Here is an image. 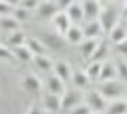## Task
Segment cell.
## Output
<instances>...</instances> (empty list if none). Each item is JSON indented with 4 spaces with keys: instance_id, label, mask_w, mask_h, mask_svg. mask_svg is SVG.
Returning <instances> with one entry per match:
<instances>
[{
    "instance_id": "42",
    "label": "cell",
    "mask_w": 127,
    "mask_h": 114,
    "mask_svg": "<svg viewBox=\"0 0 127 114\" xmlns=\"http://www.w3.org/2000/svg\"><path fill=\"white\" fill-rule=\"evenodd\" d=\"M21 2H23V0H21Z\"/></svg>"
},
{
    "instance_id": "13",
    "label": "cell",
    "mask_w": 127,
    "mask_h": 114,
    "mask_svg": "<svg viewBox=\"0 0 127 114\" xmlns=\"http://www.w3.org/2000/svg\"><path fill=\"white\" fill-rule=\"evenodd\" d=\"M64 38H65V41L68 44H74V45H79L83 39H85V33H83V29H80L77 24H73L68 30L67 33L64 35Z\"/></svg>"
},
{
    "instance_id": "22",
    "label": "cell",
    "mask_w": 127,
    "mask_h": 114,
    "mask_svg": "<svg viewBox=\"0 0 127 114\" xmlns=\"http://www.w3.org/2000/svg\"><path fill=\"white\" fill-rule=\"evenodd\" d=\"M106 114H127V101L121 99V98L110 101L107 105Z\"/></svg>"
},
{
    "instance_id": "11",
    "label": "cell",
    "mask_w": 127,
    "mask_h": 114,
    "mask_svg": "<svg viewBox=\"0 0 127 114\" xmlns=\"http://www.w3.org/2000/svg\"><path fill=\"white\" fill-rule=\"evenodd\" d=\"M83 33H85V38H92V39H100L101 35L104 33V30L100 24L98 20H92V21H88L85 24V29H83Z\"/></svg>"
},
{
    "instance_id": "12",
    "label": "cell",
    "mask_w": 127,
    "mask_h": 114,
    "mask_svg": "<svg viewBox=\"0 0 127 114\" xmlns=\"http://www.w3.org/2000/svg\"><path fill=\"white\" fill-rule=\"evenodd\" d=\"M101 39V38H100ZM100 39H92V38H85L80 44H79V50H80V54L85 57V59H91L92 54L95 53V48H97Z\"/></svg>"
},
{
    "instance_id": "16",
    "label": "cell",
    "mask_w": 127,
    "mask_h": 114,
    "mask_svg": "<svg viewBox=\"0 0 127 114\" xmlns=\"http://www.w3.org/2000/svg\"><path fill=\"white\" fill-rule=\"evenodd\" d=\"M67 15H68V18L71 20V23L73 24H79V23H82L83 20H85V12H83V6L80 5V3H77V2H74L67 11Z\"/></svg>"
},
{
    "instance_id": "35",
    "label": "cell",
    "mask_w": 127,
    "mask_h": 114,
    "mask_svg": "<svg viewBox=\"0 0 127 114\" xmlns=\"http://www.w3.org/2000/svg\"><path fill=\"white\" fill-rule=\"evenodd\" d=\"M58 6H59V9L61 11H67L73 3H74V0H58Z\"/></svg>"
},
{
    "instance_id": "34",
    "label": "cell",
    "mask_w": 127,
    "mask_h": 114,
    "mask_svg": "<svg viewBox=\"0 0 127 114\" xmlns=\"http://www.w3.org/2000/svg\"><path fill=\"white\" fill-rule=\"evenodd\" d=\"M115 48H117V51H118L120 54H123V56H127V39H124L123 42L117 44V45H115Z\"/></svg>"
},
{
    "instance_id": "27",
    "label": "cell",
    "mask_w": 127,
    "mask_h": 114,
    "mask_svg": "<svg viewBox=\"0 0 127 114\" xmlns=\"http://www.w3.org/2000/svg\"><path fill=\"white\" fill-rule=\"evenodd\" d=\"M27 41V38L24 36V33L21 30H15V32H11V35L8 38V45L11 47V50L15 47H20V45H24Z\"/></svg>"
},
{
    "instance_id": "41",
    "label": "cell",
    "mask_w": 127,
    "mask_h": 114,
    "mask_svg": "<svg viewBox=\"0 0 127 114\" xmlns=\"http://www.w3.org/2000/svg\"><path fill=\"white\" fill-rule=\"evenodd\" d=\"M0 2H2V0H0Z\"/></svg>"
},
{
    "instance_id": "19",
    "label": "cell",
    "mask_w": 127,
    "mask_h": 114,
    "mask_svg": "<svg viewBox=\"0 0 127 114\" xmlns=\"http://www.w3.org/2000/svg\"><path fill=\"white\" fill-rule=\"evenodd\" d=\"M107 56H109V44L104 39H100L91 60L92 62H104V60H107Z\"/></svg>"
},
{
    "instance_id": "40",
    "label": "cell",
    "mask_w": 127,
    "mask_h": 114,
    "mask_svg": "<svg viewBox=\"0 0 127 114\" xmlns=\"http://www.w3.org/2000/svg\"><path fill=\"white\" fill-rule=\"evenodd\" d=\"M92 114H106V113H92Z\"/></svg>"
},
{
    "instance_id": "4",
    "label": "cell",
    "mask_w": 127,
    "mask_h": 114,
    "mask_svg": "<svg viewBox=\"0 0 127 114\" xmlns=\"http://www.w3.org/2000/svg\"><path fill=\"white\" fill-rule=\"evenodd\" d=\"M82 102H85V95L80 92V89L77 90H67L62 95V110H73L74 107L80 105Z\"/></svg>"
},
{
    "instance_id": "18",
    "label": "cell",
    "mask_w": 127,
    "mask_h": 114,
    "mask_svg": "<svg viewBox=\"0 0 127 114\" xmlns=\"http://www.w3.org/2000/svg\"><path fill=\"white\" fill-rule=\"evenodd\" d=\"M12 53H14L15 59L20 60V62H24V63H29V62H32V60L35 59L33 53L29 50V47H27L26 44H24V45H20V47L12 48Z\"/></svg>"
},
{
    "instance_id": "28",
    "label": "cell",
    "mask_w": 127,
    "mask_h": 114,
    "mask_svg": "<svg viewBox=\"0 0 127 114\" xmlns=\"http://www.w3.org/2000/svg\"><path fill=\"white\" fill-rule=\"evenodd\" d=\"M117 72H118V80H121L123 83L127 84V62L124 59H118L115 62Z\"/></svg>"
},
{
    "instance_id": "31",
    "label": "cell",
    "mask_w": 127,
    "mask_h": 114,
    "mask_svg": "<svg viewBox=\"0 0 127 114\" xmlns=\"http://www.w3.org/2000/svg\"><path fill=\"white\" fill-rule=\"evenodd\" d=\"M0 59L2 60H8V62H12V60H17L12 53V50H9L8 47H3L0 45Z\"/></svg>"
},
{
    "instance_id": "39",
    "label": "cell",
    "mask_w": 127,
    "mask_h": 114,
    "mask_svg": "<svg viewBox=\"0 0 127 114\" xmlns=\"http://www.w3.org/2000/svg\"><path fill=\"white\" fill-rule=\"evenodd\" d=\"M47 2H55V3H56V2H58V0H47Z\"/></svg>"
},
{
    "instance_id": "30",
    "label": "cell",
    "mask_w": 127,
    "mask_h": 114,
    "mask_svg": "<svg viewBox=\"0 0 127 114\" xmlns=\"http://www.w3.org/2000/svg\"><path fill=\"white\" fill-rule=\"evenodd\" d=\"M12 15H14V17H15V18H17V20L21 23V21H26V20H27L29 11H27L26 8H23V6H17V8H14Z\"/></svg>"
},
{
    "instance_id": "8",
    "label": "cell",
    "mask_w": 127,
    "mask_h": 114,
    "mask_svg": "<svg viewBox=\"0 0 127 114\" xmlns=\"http://www.w3.org/2000/svg\"><path fill=\"white\" fill-rule=\"evenodd\" d=\"M59 11L61 9H59L58 3H55V2H47V0H41L39 5H38V8H36L38 15H39V17H42V18H53Z\"/></svg>"
},
{
    "instance_id": "5",
    "label": "cell",
    "mask_w": 127,
    "mask_h": 114,
    "mask_svg": "<svg viewBox=\"0 0 127 114\" xmlns=\"http://www.w3.org/2000/svg\"><path fill=\"white\" fill-rule=\"evenodd\" d=\"M83 12H85V20L92 21V20H98L100 14L103 11L101 5L98 0H83Z\"/></svg>"
},
{
    "instance_id": "6",
    "label": "cell",
    "mask_w": 127,
    "mask_h": 114,
    "mask_svg": "<svg viewBox=\"0 0 127 114\" xmlns=\"http://www.w3.org/2000/svg\"><path fill=\"white\" fill-rule=\"evenodd\" d=\"M52 20H53V26H55L56 32H58L59 35H62V36L65 35L67 30L73 26V23H71V20L68 18V15H67L65 11H59Z\"/></svg>"
},
{
    "instance_id": "37",
    "label": "cell",
    "mask_w": 127,
    "mask_h": 114,
    "mask_svg": "<svg viewBox=\"0 0 127 114\" xmlns=\"http://www.w3.org/2000/svg\"><path fill=\"white\" fill-rule=\"evenodd\" d=\"M26 114H39V111H38V108H35V107H30Z\"/></svg>"
},
{
    "instance_id": "24",
    "label": "cell",
    "mask_w": 127,
    "mask_h": 114,
    "mask_svg": "<svg viewBox=\"0 0 127 114\" xmlns=\"http://www.w3.org/2000/svg\"><path fill=\"white\" fill-rule=\"evenodd\" d=\"M71 81H73V84H74L77 89H80V90L86 89V87L91 84L89 77H88L86 72H83V71H74V72H73V78H71Z\"/></svg>"
},
{
    "instance_id": "1",
    "label": "cell",
    "mask_w": 127,
    "mask_h": 114,
    "mask_svg": "<svg viewBox=\"0 0 127 114\" xmlns=\"http://www.w3.org/2000/svg\"><path fill=\"white\" fill-rule=\"evenodd\" d=\"M98 90L101 92V95L106 98L107 101H114V99H120L121 95L126 93V83L123 81H117V80H110V81H104L100 84Z\"/></svg>"
},
{
    "instance_id": "25",
    "label": "cell",
    "mask_w": 127,
    "mask_h": 114,
    "mask_svg": "<svg viewBox=\"0 0 127 114\" xmlns=\"http://www.w3.org/2000/svg\"><path fill=\"white\" fill-rule=\"evenodd\" d=\"M42 42H44L47 47L55 48V50H59V48H62L64 45H65V38H62V35H59L58 32H56V33L47 35Z\"/></svg>"
},
{
    "instance_id": "26",
    "label": "cell",
    "mask_w": 127,
    "mask_h": 114,
    "mask_svg": "<svg viewBox=\"0 0 127 114\" xmlns=\"http://www.w3.org/2000/svg\"><path fill=\"white\" fill-rule=\"evenodd\" d=\"M35 65L38 66V69L44 71V72H50L53 71V66H55V63L52 62V59L47 56V54H42V56H35L33 59Z\"/></svg>"
},
{
    "instance_id": "21",
    "label": "cell",
    "mask_w": 127,
    "mask_h": 114,
    "mask_svg": "<svg viewBox=\"0 0 127 114\" xmlns=\"http://www.w3.org/2000/svg\"><path fill=\"white\" fill-rule=\"evenodd\" d=\"M0 27L6 32H15V30H20L21 23L14 15H5V17H0Z\"/></svg>"
},
{
    "instance_id": "2",
    "label": "cell",
    "mask_w": 127,
    "mask_h": 114,
    "mask_svg": "<svg viewBox=\"0 0 127 114\" xmlns=\"http://www.w3.org/2000/svg\"><path fill=\"white\" fill-rule=\"evenodd\" d=\"M85 102L92 108L94 113H106L109 101L101 95V92L97 90H89L85 93Z\"/></svg>"
},
{
    "instance_id": "38",
    "label": "cell",
    "mask_w": 127,
    "mask_h": 114,
    "mask_svg": "<svg viewBox=\"0 0 127 114\" xmlns=\"http://www.w3.org/2000/svg\"><path fill=\"white\" fill-rule=\"evenodd\" d=\"M121 15H123V18L127 20V3L123 6V11H121Z\"/></svg>"
},
{
    "instance_id": "36",
    "label": "cell",
    "mask_w": 127,
    "mask_h": 114,
    "mask_svg": "<svg viewBox=\"0 0 127 114\" xmlns=\"http://www.w3.org/2000/svg\"><path fill=\"white\" fill-rule=\"evenodd\" d=\"M6 3H9L12 8H17L18 5H21V0H5Z\"/></svg>"
},
{
    "instance_id": "7",
    "label": "cell",
    "mask_w": 127,
    "mask_h": 114,
    "mask_svg": "<svg viewBox=\"0 0 127 114\" xmlns=\"http://www.w3.org/2000/svg\"><path fill=\"white\" fill-rule=\"evenodd\" d=\"M42 105L49 113H58L62 110V96L55 95V93H45L42 96Z\"/></svg>"
},
{
    "instance_id": "29",
    "label": "cell",
    "mask_w": 127,
    "mask_h": 114,
    "mask_svg": "<svg viewBox=\"0 0 127 114\" xmlns=\"http://www.w3.org/2000/svg\"><path fill=\"white\" fill-rule=\"evenodd\" d=\"M92 108L86 104V102H82L80 105L74 107L73 110H70V114H92Z\"/></svg>"
},
{
    "instance_id": "23",
    "label": "cell",
    "mask_w": 127,
    "mask_h": 114,
    "mask_svg": "<svg viewBox=\"0 0 127 114\" xmlns=\"http://www.w3.org/2000/svg\"><path fill=\"white\" fill-rule=\"evenodd\" d=\"M101 63L103 62H92L88 65V68L85 69L86 75L89 77L91 83H100V74H101Z\"/></svg>"
},
{
    "instance_id": "33",
    "label": "cell",
    "mask_w": 127,
    "mask_h": 114,
    "mask_svg": "<svg viewBox=\"0 0 127 114\" xmlns=\"http://www.w3.org/2000/svg\"><path fill=\"white\" fill-rule=\"evenodd\" d=\"M41 0H23L21 2V6L26 8L27 11H32V9H36L38 5H39Z\"/></svg>"
},
{
    "instance_id": "9",
    "label": "cell",
    "mask_w": 127,
    "mask_h": 114,
    "mask_svg": "<svg viewBox=\"0 0 127 114\" xmlns=\"http://www.w3.org/2000/svg\"><path fill=\"white\" fill-rule=\"evenodd\" d=\"M47 89H49V92L50 93H55V95H59V96H62L64 93L67 92V87H65V81L64 80H61L58 75H55V74H52V75H49L47 77Z\"/></svg>"
},
{
    "instance_id": "15",
    "label": "cell",
    "mask_w": 127,
    "mask_h": 114,
    "mask_svg": "<svg viewBox=\"0 0 127 114\" xmlns=\"http://www.w3.org/2000/svg\"><path fill=\"white\" fill-rule=\"evenodd\" d=\"M21 81H23V83H21L23 89H24L26 92H29V93H38V92L41 90V87H42L41 80H39L36 75H32V74L26 75Z\"/></svg>"
},
{
    "instance_id": "32",
    "label": "cell",
    "mask_w": 127,
    "mask_h": 114,
    "mask_svg": "<svg viewBox=\"0 0 127 114\" xmlns=\"http://www.w3.org/2000/svg\"><path fill=\"white\" fill-rule=\"evenodd\" d=\"M12 12H14V8H12L9 3H6L5 0H2V2H0V17H5V15H12Z\"/></svg>"
},
{
    "instance_id": "17",
    "label": "cell",
    "mask_w": 127,
    "mask_h": 114,
    "mask_svg": "<svg viewBox=\"0 0 127 114\" xmlns=\"http://www.w3.org/2000/svg\"><path fill=\"white\" fill-rule=\"evenodd\" d=\"M124 39H127V29L121 23H118L112 30L109 32V41L112 42L114 45H117V44L123 42Z\"/></svg>"
},
{
    "instance_id": "10",
    "label": "cell",
    "mask_w": 127,
    "mask_h": 114,
    "mask_svg": "<svg viewBox=\"0 0 127 114\" xmlns=\"http://www.w3.org/2000/svg\"><path fill=\"white\" fill-rule=\"evenodd\" d=\"M118 78V72H117V66L112 60H104L101 63V74H100V83L104 81H110V80H117Z\"/></svg>"
},
{
    "instance_id": "14",
    "label": "cell",
    "mask_w": 127,
    "mask_h": 114,
    "mask_svg": "<svg viewBox=\"0 0 127 114\" xmlns=\"http://www.w3.org/2000/svg\"><path fill=\"white\" fill-rule=\"evenodd\" d=\"M53 74L58 75L61 80H64L65 83L73 78V69H71V66H70L67 62H62V60H59V62L55 63V66H53Z\"/></svg>"
},
{
    "instance_id": "20",
    "label": "cell",
    "mask_w": 127,
    "mask_h": 114,
    "mask_svg": "<svg viewBox=\"0 0 127 114\" xmlns=\"http://www.w3.org/2000/svg\"><path fill=\"white\" fill-rule=\"evenodd\" d=\"M26 45L29 47V50L33 53V56H42V54H47L45 44H44L41 39H38V38H27Z\"/></svg>"
},
{
    "instance_id": "3",
    "label": "cell",
    "mask_w": 127,
    "mask_h": 114,
    "mask_svg": "<svg viewBox=\"0 0 127 114\" xmlns=\"http://www.w3.org/2000/svg\"><path fill=\"white\" fill-rule=\"evenodd\" d=\"M118 18H120V12L117 8L114 6H109V8H104L98 17V21L104 30V33H109L117 24H118Z\"/></svg>"
}]
</instances>
